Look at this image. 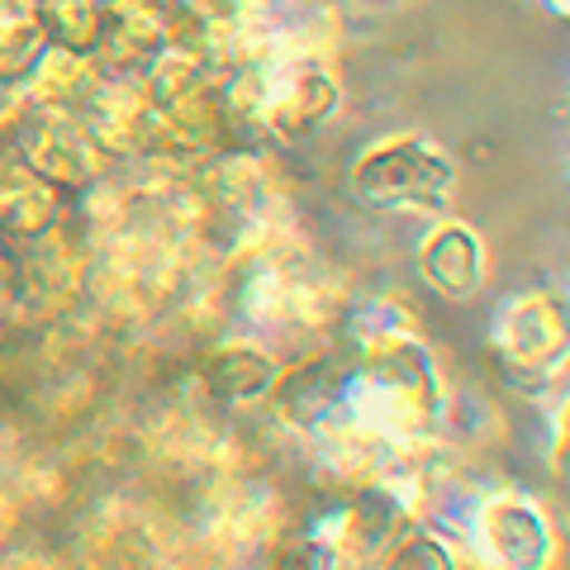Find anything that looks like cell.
<instances>
[{"instance_id": "6da1fadb", "label": "cell", "mask_w": 570, "mask_h": 570, "mask_svg": "<svg viewBox=\"0 0 570 570\" xmlns=\"http://www.w3.org/2000/svg\"><path fill=\"white\" fill-rule=\"evenodd\" d=\"M343 414L400 452L442 442V433H448V385H442V366L433 347L419 337V328L390 333L381 343L352 352Z\"/></svg>"}, {"instance_id": "7a4b0ae2", "label": "cell", "mask_w": 570, "mask_h": 570, "mask_svg": "<svg viewBox=\"0 0 570 570\" xmlns=\"http://www.w3.org/2000/svg\"><path fill=\"white\" fill-rule=\"evenodd\" d=\"M456 176V157L438 138L400 129L381 134L352 157L347 186L376 214H433V219H442L452 209Z\"/></svg>"}, {"instance_id": "3957f363", "label": "cell", "mask_w": 570, "mask_h": 570, "mask_svg": "<svg viewBox=\"0 0 570 570\" xmlns=\"http://www.w3.org/2000/svg\"><path fill=\"white\" fill-rule=\"evenodd\" d=\"M494 371L519 395L542 390L570 366V299L561 291H528L509 299L490 337Z\"/></svg>"}, {"instance_id": "277c9868", "label": "cell", "mask_w": 570, "mask_h": 570, "mask_svg": "<svg viewBox=\"0 0 570 570\" xmlns=\"http://www.w3.org/2000/svg\"><path fill=\"white\" fill-rule=\"evenodd\" d=\"M466 547L480 570H557L561 538L551 513L519 490H490L471 513Z\"/></svg>"}, {"instance_id": "5b68a950", "label": "cell", "mask_w": 570, "mask_h": 570, "mask_svg": "<svg viewBox=\"0 0 570 570\" xmlns=\"http://www.w3.org/2000/svg\"><path fill=\"white\" fill-rule=\"evenodd\" d=\"M343 110V81L328 58H266V100L257 134L305 142Z\"/></svg>"}, {"instance_id": "8992f818", "label": "cell", "mask_w": 570, "mask_h": 570, "mask_svg": "<svg viewBox=\"0 0 570 570\" xmlns=\"http://www.w3.org/2000/svg\"><path fill=\"white\" fill-rule=\"evenodd\" d=\"M347 381H352V352H314V356H299V362L281 366L266 400H272V414L285 433H295L305 442L314 428H324L328 419L343 414Z\"/></svg>"}, {"instance_id": "52a82bcc", "label": "cell", "mask_w": 570, "mask_h": 570, "mask_svg": "<svg viewBox=\"0 0 570 570\" xmlns=\"http://www.w3.org/2000/svg\"><path fill=\"white\" fill-rule=\"evenodd\" d=\"M14 153L58 190H86V186H96L100 176H110V167H115L110 157L100 153L91 129L81 124V115L39 110L20 129V138H14Z\"/></svg>"}, {"instance_id": "ba28073f", "label": "cell", "mask_w": 570, "mask_h": 570, "mask_svg": "<svg viewBox=\"0 0 570 570\" xmlns=\"http://www.w3.org/2000/svg\"><path fill=\"white\" fill-rule=\"evenodd\" d=\"M419 276H423V285H433L442 299L466 305V299H475L485 291L490 247L471 224L442 214V219L428 224V234L419 238Z\"/></svg>"}, {"instance_id": "9c48e42d", "label": "cell", "mask_w": 570, "mask_h": 570, "mask_svg": "<svg viewBox=\"0 0 570 570\" xmlns=\"http://www.w3.org/2000/svg\"><path fill=\"white\" fill-rule=\"evenodd\" d=\"M67 190L43 181L20 153L0 163V238L6 243H39L67 224Z\"/></svg>"}, {"instance_id": "30bf717a", "label": "cell", "mask_w": 570, "mask_h": 570, "mask_svg": "<svg viewBox=\"0 0 570 570\" xmlns=\"http://www.w3.org/2000/svg\"><path fill=\"white\" fill-rule=\"evenodd\" d=\"M81 124L91 129V138L100 142V153L110 163H138L148 129H153V100L129 77H105L100 91L86 100Z\"/></svg>"}, {"instance_id": "8fae6325", "label": "cell", "mask_w": 570, "mask_h": 570, "mask_svg": "<svg viewBox=\"0 0 570 570\" xmlns=\"http://www.w3.org/2000/svg\"><path fill=\"white\" fill-rule=\"evenodd\" d=\"M281 366L285 362H276V352L257 343V337H224L219 347L205 352L200 385H205V395L219 404H253V400L272 395Z\"/></svg>"}, {"instance_id": "7c38bea8", "label": "cell", "mask_w": 570, "mask_h": 570, "mask_svg": "<svg viewBox=\"0 0 570 570\" xmlns=\"http://www.w3.org/2000/svg\"><path fill=\"white\" fill-rule=\"evenodd\" d=\"M100 81H105L100 62L91 52H71V48H43L24 77L33 105L48 115H81L86 100L100 91Z\"/></svg>"}, {"instance_id": "4fadbf2b", "label": "cell", "mask_w": 570, "mask_h": 570, "mask_svg": "<svg viewBox=\"0 0 570 570\" xmlns=\"http://www.w3.org/2000/svg\"><path fill=\"white\" fill-rule=\"evenodd\" d=\"M39 29L48 48H71V52H91L110 20V0H33Z\"/></svg>"}, {"instance_id": "5bb4252c", "label": "cell", "mask_w": 570, "mask_h": 570, "mask_svg": "<svg viewBox=\"0 0 570 570\" xmlns=\"http://www.w3.org/2000/svg\"><path fill=\"white\" fill-rule=\"evenodd\" d=\"M371 570H466V566H461V551L452 538H442V532L423 523H409Z\"/></svg>"}, {"instance_id": "9a60e30c", "label": "cell", "mask_w": 570, "mask_h": 570, "mask_svg": "<svg viewBox=\"0 0 570 570\" xmlns=\"http://www.w3.org/2000/svg\"><path fill=\"white\" fill-rule=\"evenodd\" d=\"M262 557H266L262 570H343V557H337L328 532L305 528V523L281 528L276 538L266 542Z\"/></svg>"}, {"instance_id": "2e32d148", "label": "cell", "mask_w": 570, "mask_h": 570, "mask_svg": "<svg viewBox=\"0 0 570 570\" xmlns=\"http://www.w3.org/2000/svg\"><path fill=\"white\" fill-rule=\"evenodd\" d=\"M547 461H551V475L570 485V390L561 395L557 414H551V448H547Z\"/></svg>"}, {"instance_id": "e0dca14e", "label": "cell", "mask_w": 570, "mask_h": 570, "mask_svg": "<svg viewBox=\"0 0 570 570\" xmlns=\"http://www.w3.org/2000/svg\"><path fill=\"white\" fill-rule=\"evenodd\" d=\"M538 6L551 14V20H566L570 24V0H538Z\"/></svg>"}, {"instance_id": "ac0fdd59", "label": "cell", "mask_w": 570, "mask_h": 570, "mask_svg": "<svg viewBox=\"0 0 570 570\" xmlns=\"http://www.w3.org/2000/svg\"><path fill=\"white\" fill-rule=\"evenodd\" d=\"M566 115H570V96H566Z\"/></svg>"}, {"instance_id": "d6986e66", "label": "cell", "mask_w": 570, "mask_h": 570, "mask_svg": "<svg viewBox=\"0 0 570 570\" xmlns=\"http://www.w3.org/2000/svg\"><path fill=\"white\" fill-rule=\"evenodd\" d=\"M566 299H570V291H566Z\"/></svg>"}]
</instances>
